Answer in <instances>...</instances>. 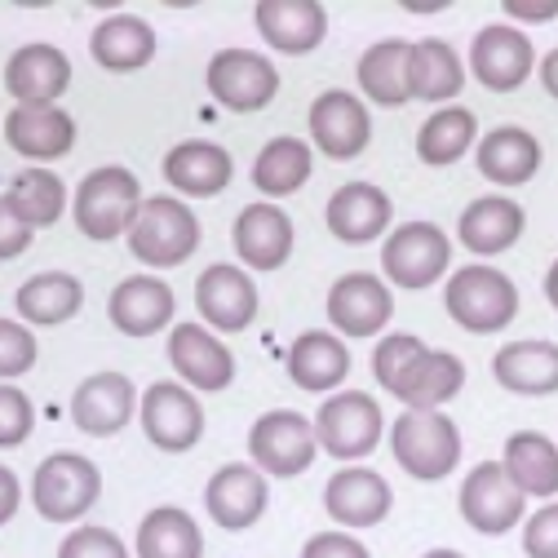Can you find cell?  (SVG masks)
Returning a JSON list of instances; mask_svg holds the SVG:
<instances>
[{
    "label": "cell",
    "mask_w": 558,
    "mask_h": 558,
    "mask_svg": "<svg viewBox=\"0 0 558 558\" xmlns=\"http://www.w3.org/2000/svg\"><path fill=\"white\" fill-rule=\"evenodd\" d=\"M373 377L377 386L412 412H439L465 386V364L452 351H430L412 332H386L373 345Z\"/></svg>",
    "instance_id": "6da1fadb"
},
{
    "label": "cell",
    "mask_w": 558,
    "mask_h": 558,
    "mask_svg": "<svg viewBox=\"0 0 558 558\" xmlns=\"http://www.w3.org/2000/svg\"><path fill=\"white\" fill-rule=\"evenodd\" d=\"M444 306H448L457 328H465L474 337H487V332H501V328L514 324V315H519V284L506 270H497V266L470 262V266H457L448 275Z\"/></svg>",
    "instance_id": "7a4b0ae2"
},
{
    "label": "cell",
    "mask_w": 558,
    "mask_h": 558,
    "mask_svg": "<svg viewBox=\"0 0 558 558\" xmlns=\"http://www.w3.org/2000/svg\"><path fill=\"white\" fill-rule=\"evenodd\" d=\"M390 452L416 483H444L461 461V430L448 412H399L390 426Z\"/></svg>",
    "instance_id": "3957f363"
},
{
    "label": "cell",
    "mask_w": 558,
    "mask_h": 558,
    "mask_svg": "<svg viewBox=\"0 0 558 558\" xmlns=\"http://www.w3.org/2000/svg\"><path fill=\"white\" fill-rule=\"evenodd\" d=\"M143 186H137V173L124 165H102L94 173H85V182L72 195V218L81 227V235L111 244L120 235H129L137 208H143Z\"/></svg>",
    "instance_id": "277c9868"
},
{
    "label": "cell",
    "mask_w": 558,
    "mask_h": 558,
    "mask_svg": "<svg viewBox=\"0 0 558 558\" xmlns=\"http://www.w3.org/2000/svg\"><path fill=\"white\" fill-rule=\"evenodd\" d=\"M129 253L151 266V270H169V266H182L195 248H199V218L191 214L186 199H173V195H147L137 218L124 235Z\"/></svg>",
    "instance_id": "5b68a950"
},
{
    "label": "cell",
    "mask_w": 558,
    "mask_h": 558,
    "mask_svg": "<svg viewBox=\"0 0 558 558\" xmlns=\"http://www.w3.org/2000/svg\"><path fill=\"white\" fill-rule=\"evenodd\" d=\"M315 435H319V452L355 465L381 448V435H386L381 403L368 390H337L315 412Z\"/></svg>",
    "instance_id": "8992f818"
},
{
    "label": "cell",
    "mask_w": 558,
    "mask_h": 558,
    "mask_svg": "<svg viewBox=\"0 0 558 558\" xmlns=\"http://www.w3.org/2000/svg\"><path fill=\"white\" fill-rule=\"evenodd\" d=\"M102 497V474L81 452H53L32 474V506L45 523H76Z\"/></svg>",
    "instance_id": "52a82bcc"
},
{
    "label": "cell",
    "mask_w": 558,
    "mask_h": 558,
    "mask_svg": "<svg viewBox=\"0 0 558 558\" xmlns=\"http://www.w3.org/2000/svg\"><path fill=\"white\" fill-rule=\"evenodd\" d=\"M315 452H319L315 422L302 416V412H289V408L262 412L253 422V430H248V457L266 478L306 474L315 465Z\"/></svg>",
    "instance_id": "ba28073f"
},
{
    "label": "cell",
    "mask_w": 558,
    "mask_h": 558,
    "mask_svg": "<svg viewBox=\"0 0 558 558\" xmlns=\"http://www.w3.org/2000/svg\"><path fill=\"white\" fill-rule=\"evenodd\" d=\"M381 270H386V279L395 289L422 293L452 270V240L435 222H403L386 235Z\"/></svg>",
    "instance_id": "9c48e42d"
},
{
    "label": "cell",
    "mask_w": 558,
    "mask_h": 558,
    "mask_svg": "<svg viewBox=\"0 0 558 558\" xmlns=\"http://www.w3.org/2000/svg\"><path fill=\"white\" fill-rule=\"evenodd\" d=\"M204 85L227 111L253 116L279 98V66L257 49H218L208 58Z\"/></svg>",
    "instance_id": "30bf717a"
},
{
    "label": "cell",
    "mask_w": 558,
    "mask_h": 558,
    "mask_svg": "<svg viewBox=\"0 0 558 558\" xmlns=\"http://www.w3.org/2000/svg\"><path fill=\"white\" fill-rule=\"evenodd\" d=\"M457 510L478 536H506L527 519V497L510 483L501 461H478L461 478Z\"/></svg>",
    "instance_id": "8fae6325"
},
{
    "label": "cell",
    "mask_w": 558,
    "mask_h": 558,
    "mask_svg": "<svg viewBox=\"0 0 558 558\" xmlns=\"http://www.w3.org/2000/svg\"><path fill=\"white\" fill-rule=\"evenodd\" d=\"M328 324L341 341H368V337H381L390 315H395V298L386 289V279L373 275V270H351L332 279L328 289Z\"/></svg>",
    "instance_id": "7c38bea8"
},
{
    "label": "cell",
    "mask_w": 558,
    "mask_h": 558,
    "mask_svg": "<svg viewBox=\"0 0 558 558\" xmlns=\"http://www.w3.org/2000/svg\"><path fill=\"white\" fill-rule=\"evenodd\" d=\"M137 422L143 435L160 448V452H191L204 439V408L199 395L182 381H156L137 399Z\"/></svg>",
    "instance_id": "4fadbf2b"
},
{
    "label": "cell",
    "mask_w": 558,
    "mask_h": 558,
    "mask_svg": "<svg viewBox=\"0 0 558 558\" xmlns=\"http://www.w3.org/2000/svg\"><path fill=\"white\" fill-rule=\"evenodd\" d=\"M532 66H536V49H532L523 27H514V23H487V27L474 32V40H470V72H474V81L483 89L514 94V89L527 85Z\"/></svg>",
    "instance_id": "5bb4252c"
},
{
    "label": "cell",
    "mask_w": 558,
    "mask_h": 558,
    "mask_svg": "<svg viewBox=\"0 0 558 558\" xmlns=\"http://www.w3.org/2000/svg\"><path fill=\"white\" fill-rule=\"evenodd\" d=\"M165 355H169L173 373L182 377V386H191L199 395H218L235 381L231 345L218 341V332L204 328V324H173V332L165 341Z\"/></svg>",
    "instance_id": "9a60e30c"
},
{
    "label": "cell",
    "mask_w": 558,
    "mask_h": 558,
    "mask_svg": "<svg viewBox=\"0 0 558 558\" xmlns=\"http://www.w3.org/2000/svg\"><path fill=\"white\" fill-rule=\"evenodd\" d=\"M195 311L214 332H244L257 319V284L244 266L214 262L195 275Z\"/></svg>",
    "instance_id": "2e32d148"
},
{
    "label": "cell",
    "mask_w": 558,
    "mask_h": 558,
    "mask_svg": "<svg viewBox=\"0 0 558 558\" xmlns=\"http://www.w3.org/2000/svg\"><path fill=\"white\" fill-rule=\"evenodd\" d=\"M311 143L328 160H355L373 143V116L368 107L345 94V89H324L311 102Z\"/></svg>",
    "instance_id": "e0dca14e"
},
{
    "label": "cell",
    "mask_w": 558,
    "mask_h": 558,
    "mask_svg": "<svg viewBox=\"0 0 558 558\" xmlns=\"http://www.w3.org/2000/svg\"><path fill=\"white\" fill-rule=\"evenodd\" d=\"M395 506L390 483L368 470V465H341L328 483H324V510L341 532H360V527H377Z\"/></svg>",
    "instance_id": "ac0fdd59"
},
{
    "label": "cell",
    "mask_w": 558,
    "mask_h": 558,
    "mask_svg": "<svg viewBox=\"0 0 558 558\" xmlns=\"http://www.w3.org/2000/svg\"><path fill=\"white\" fill-rule=\"evenodd\" d=\"M266 506H270V483H266V474L248 461H231V465H222L214 478H208V487H204V510H208V519H214L222 532H244V527H253L262 514H266Z\"/></svg>",
    "instance_id": "d6986e66"
},
{
    "label": "cell",
    "mask_w": 558,
    "mask_h": 558,
    "mask_svg": "<svg viewBox=\"0 0 558 558\" xmlns=\"http://www.w3.org/2000/svg\"><path fill=\"white\" fill-rule=\"evenodd\" d=\"M5 143L23 160L49 165L76 147V120L58 102H14V111L5 116Z\"/></svg>",
    "instance_id": "ffe728a7"
},
{
    "label": "cell",
    "mask_w": 558,
    "mask_h": 558,
    "mask_svg": "<svg viewBox=\"0 0 558 558\" xmlns=\"http://www.w3.org/2000/svg\"><path fill=\"white\" fill-rule=\"evenodd\" d=\"M178 298L160 275H129L107 298V319L124 337H156L173 324Z\"/></svg>",
    "instance_id": "44dd1931"
},
{
    "label": "cell",
    "mask_w": 558,
    "mask_h": 558,
    "mask_svg": "<svg viewBox=\"0 0 558 558\" xmlns=\"http://www.w3.org/2000/svg\"><path fill=\"white\" fill-rule=\"evenodd\" d=\"M293 240H298L293 218L270 199L248 204L231 227V244H235L244 270H279L293 257Z\"/></svg>",
    "instance_id": "7402d4cb"
},
{
    "label": "cell",
    "mask_w": 558,
    "mask_h": 558,
    "mask_svg": "<svg viewBox=\"0 0 558 558\" xmlns=\"http://www.w3.org/2000/svg\"><path fill=\"white\" fill-rule=\"evenodd\" d=\"M253 23L275 53H311L328 36V10L319 0H257Z\"/></svg>",
    "instance_id": "603a6c76"
},
{
    "label": "cell",
    "mask_w": 558,
    "mask_h": 558,
    "mask_svg": "<svg viewBox=\"0 0 558 558\" xmlns=\"http://www.w3.org/2000/svg\"><path fill=\"white\" fill-rule=\"evenodd\" d=\"M133 412H137V390L124 373H94L72 395V422L94 439L120 435L133 422Z\"/></svg>",
    "instance_id": "cb8c5ba5"
},
{
    "label": "cell",
    "mask_w": 558,
    "mask_h": 558,
    "mask_svg": "<svg viewBox=\"0 0 558 558\" xmlns=\"http://www.w3.org/2000/svg\"><path fill=\"white\" fill-rule=\"evenodd\" d=\"M395 218V199L377 182H345L332 191L324 222L341 244H373Z\"/></svg>",
    "instance_id": "d4e9b609"
},
{
    "label": "cell",
    "mask_w": 558,
    "mask_h": 558,
    "mask_svg": "<svg viewBox=\"0 0 558 558\" xmlns=\"http://www.w3.org/2000/svg\"><path fill=\"white\" fill-rule=\"evenodd\" d=\"M160 173H165V182H169L173 191L204 199V195H222V191L231 186V178H235V160H231V151L218 147V143H204V137H186V143H178V147L165 151Z\"/></svg>",
    "instance_id": "484cf974"
},
{
    "label": "cell",
    "mask_w": 558,
    "mask_h": 558,
    "mask_svg": "<svg viewBox=\"0 0 558 558\" xmlns=\"http://www.w3.org/2000/svg\"><path fill=\"white\" fill-rule=\"evenodd\" d=\"M474 165L493 186H523L541 173V143L532 129L519 124H497L478 137Z\"/></svg>",
    "instance_id": "4316f807"
},
{
    "label": "cell",
    "mask_w": 558,
    "mask_h": 558,
    "mask_svg": "<svg viewBox=\"0 0 558 558\" xmlns=\"http://www.w3.org/2000/svg\"><path fill=\"white\" fill-rule=\"evenodd\" d=\"M493 377L510 395H527V399L558 395V341L545 337L506 341L493 355Z\"/></svg>",
    "instance_id": "83f0119b"
},
{
    "label": "cell",
    "mask_w": 558,
    "mask_h": 558,
    "mask_svg": "<svg viewBox=\"0 0 558 558\" xmlns=\"http://www.w3.org/2000/svg\"><path fill=\"white\" fill-rule=\"evenodd\" d=\"M523 227H527V214H523L519 199H510V195H483V199L465 204V214L457 222V240L474 257H497V253L519 244Z\"/></svg>",
    "instance_id": "f1b7e54d"
},
{
    "label": "cell",
    "mask_w": 558,
    "mask_h": 558,
    "mask_svg": "<svg viewBox=\"0 0 558 558\" xmlns=\"http://www.w3.org/2000/svg\"><path fill=\"white\" fill-rule=\"evenodd\" d=\"M284 368H289V377H293L298 390L328 395V390H337L345 377H351V345H345L337 332L311 328V332H302L289 345Z\"/></svg>",
    "instance_id": "f546056e"
},
{
    "label": "cell",
    "mask_w": 558,
    "mask_h": 558,
    "mask_svg": "<svg viewBox=\"0 0 558 558\" xmlns=\"http://www.w3.org/2000/svg\"><path fill=\"white\" fill-rule=\"evenodd\" d=\"M72 85V62L58 45H23L5 62V94L14 102H58Z\"/></svg>",
    "instance_id": "4dcf8cb0"
},
{
    "label": "cell",
    "mask_w": 558,
    "mask_h": 558,
    "mask_svg": "<svg viewBox=\"0 0 558 558\" xmlns=\"http://www.w3.org/2000/svg\"><path fill=\"white\" fill-rule=\"evenodd\" d=\"M501 465L510 474V483L523 497L536 501H558V444L541 430H514L506 439Z\"/></svg>",
    "instance_id": "1f68e13d"
},
{
    "label": "cell",
    "mask_w": 558,
    "mask_h": 558,
    "mask_svg": "<svg viewBox=\"0 0 558 558\" xmlns=\"http://www.w3.org/2000/svg\"><path fill=\"white\" fill-rule=\"evenodd\" d=\"M89 53L102 72H143L156 58V27L137 14H111L94 27Z\"/></svg>",
    "instance_id": "d6a6232c"
},
{
    "label": "cell",
    "mask_w": 558,
    "mask_h": 558,
    "mask_svg": "<svg viewBox=\"0 0 558 558\" xmlns=\"http://www.w3.org/2000/svg\"><path fill=\"white\" fill-rule=\"evenodd\" d=\"M465 85V62L457 58V49L439 36L412 40V58H408V98L416 102H452Z\"/></svg>",
    "instance_id": "836d02e7"
},
{
    "label": "cell",
    "mask_w": 558,
    "mask_h": 558,
    "mask_svg": "<svg viewBox=\"0 0 558 558\" xmlns=\"http://www.w3.org/2000/svg\"><path fill=\"white\" fill-rule=\"evenodd\" d=\"M14 306H19L23 324H32V328H58V324L81 315L85 284H81L72 270H40V275H32L27 284L19 289Z\"/></svg>",
    "instance_id": "e575fe53"
},
{
    "label": "cell",
    "mask_w": 558,
    "mask_h": 558,
    "mask_svg": "<svg viewBox=\"0 0 558 558\" xmlns=\"http://www.w3.org/2000/svg\"><path fill=\"white\" fill-rule=\"evenodd\" d=\"M311 173H315V151H311V143H306V137H293V133H279V137H270V143L257 151L248 178H253V186H257L262 195L284 199V195L302 191V186L311 182Z\"/></svg>",
    "instance_id": "d590c367"
},
{
    "label": "cell",
    "mask_w": 558,
    "mask_h": 558,
    "mask_svg": "<svg viewBox=\"0 0 558 558\" xmlns=\"http://www.w3.org/2000/svg\"><path fill=\"white\" fill-rule=\"evenodd\" d=\"M408 58H412V40H377L364 49L355 76H360V89L377 102V107H403L412 102L408 98Z\"/></svg>",
    "instance_id": "8d00e7d4"
},
{
    "label": "cell",
    "mask_w": 558,
    "mask_h": 558,
    "mask_svg": "<svg viewBox=\"0 0 558 558\" xmlns=\"http://www.w3.org/2000/svg\"><path fill=\"white\" fill-rule=\"evenodd\" d=\"M137 558H204V532L199 523L178 506H156L137 523Z\"/></svg>",
    "instance_id": "74e56055"
},
{
    "label": "cell",
    "mask_w": 558,
    "mask_h": 558,
    "mask_svg": "<svg viewBox=\"0 0 558 558\" xmlns=\"http://www.w3.org/2000/svg\"><path fill=\"white\" fill-rule=\"evenodd\" d=\"M470 147H478V120L465 107H439L422 124V133H416V156H422V165H430V169L457 165Z\"/></svg>",
    "instance_id": "f35d334b"
},
{
    "label": "cell",
    "mask_w": 558,
    "mask_h": 558,
    "mask_svg": "<svg viewBox=\"0 0 558 558\" xmlns=\"http://www.w3.org/2000/svg\"><path fill=\"white\" fill-rule=\"evenodd\" d=\"M5 199L14 204V214H19L32 231L53 227V222L66 214V186H62V178H58L53 169H45V165L23 169V173L10 182Z\"/></svg>",
    "instance_id": "ab89813d"
},
{
    "label": "cell",
    "mask_w": 558,
    "mask_h": 558,
    "mask_svg": "<svg viewBox=\"0 0 558 558\" xmlns=\"http://www.w3.org/2000/svg\"><path fill=\"white\" fill-rule=\"evenodd\" d=\"M32 430H36L32 399L14 381H0V448H23Z\"/></svg>",
    "instance_id": "60d3db41"
},
{
    "label": "cell",
    "mask_w": 558,
    "mask_h": 558,
    "mask_svg": "<svg viewBox=\"0 0 558 558\" xmlns=\"http://www.w3.org/2000/svg\"><path fill=\"white\" fill-rule=\"evenodd\" d=\"M58 558H133V554L111 527L81 523V527L66 532V541L58 545Z\"/></svg>",
    "instance_id": "b9f144b4"
},
{
    "label": "cell",
    "mask_w": 558,
    "mask_h": 558,
    "mask_svg": "<svg viewBox=\"0 0 558 558\" xmlns=\"http://www.w3.org/2000/svg\"><path fill=\"white\" fill-rule=\"evenodd\" d=\"M36 364V337L19 319H0V381L23 377Z\"/></svg>",
    "instance_id": "7bdbcfd3"
},
{
    "label": "cell",
    "mask_w": 558,
    "mask_h": 558,
    "mask_svg": "<svg viewBox=\"0 0 558 558\" xmlns=\"http://www.w3.org/2000/svg\"><path fill=\"white\" fill-rule=\"evenodd\" d=\"M523 554L558 558V501H545L536 514L523 519Z\"/></svg>",
    "instance_id": "ee69618b"
},
{
    "label": "cell",
    "mask_w": 558,
    "mask_h": 558,
    "mask_svg": "<svg viewBox=\"0 0 558 558\" xmlns=\"http://www.w3.org/2000/svg\"><path fill=\"white\" fill-rule=\"evenodd\" d=\"M302 558H373V554H368V545L355 541L351 532L332 527V532H315V536L302 545Z\"/></svg>",
    "instance_id": "f6af8a7d"
},
{
    "label": "cell",
    "mask_w": 558,
    "mask_h": 558,
    "mask_svg": "<svg viewBox=\"0 0 558 558\" xmlns=\"http://www.w3.org/2000/svg\"><path fill=\"white\" fill-rule=\"evenodd\" d=\"M32 240H36V231L14 214V204L0 195V262H10V257H19V253H27Z\"/></svg>",
    "instance_id": "bcb514c9"
},
{
    "label": "cell",
    "mask_w": 558,
    "mask_h": 558,
    "mask_svg": "<svg viewBox=\"0 0 558 558\" xmlns=\"http://www.w3.org/2000/svg\"><path fill=\"white\" fill-rule=\"evenodd\" d=\"M519 23H554L558 19V0H506L501 5Z\"/></svg>",
    "instance_id": "7dc6e473"
},
{
    "label": "cell",
    "mask_w": 558,
    "mask_h": 558,
    "mask_svg": "<svg viewBox=\"0 0 558 558\" xmlns=\"http://www.w3.org/2000/svg\"><path fill=\"white\" fill-rule=\"evenodd\" d=\"M19 506H23V483L10 465H0V527L19 514Z\"/></svg>",
    "instance_id": "c3c4849f"
},
{
    "label": "cell",
    "mask_w": 558,
    "mask_h": 558,
    "mask_svg": "<svg viewBox=\"0 0 558 558\" xmlns=\"http://www.w3.org/2000/svg\"><path fill=\"white\" fill-rule=\"evenodd\" d=\"M541 85H545V94L558 102V49H549V53L541 58Z\"/></svg>",
    "instance_id": "681fc988"
},
{
    "label": "cell",
    "mask_w": 558,
    "mask_h": 558,
    "mask_svg": "<svg viewBox=\"0 0 558 558\" xmlns=\"http://www.w3.org/2000/svg\"><path fill=\"white\" fill-rule=\"evenodd\" d=\"M545 302L558 311V257H554L549 270H545Z\"/></svg>",
    "instance_id": "f907efd6"
},
{
    "label": "cell",
    "mask_w": 558,
    "mask_h": 558,
    "mask_svg": "<svg viewBox=\"0 0 558 558\" xmlns=\"http://www.w3.org/2000/svg\"><path fill=\"white\" fill-rule=\"evenodd\" d=\"M422 558H465V554H457V549H430V554H422Z\"/></svg>",
    "instance_id": "816d5d0a"
}]
</instances>
